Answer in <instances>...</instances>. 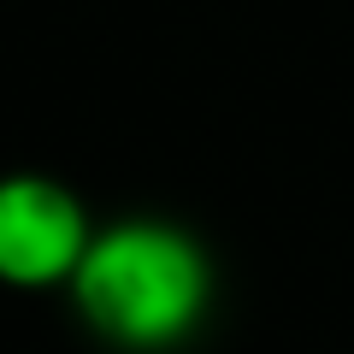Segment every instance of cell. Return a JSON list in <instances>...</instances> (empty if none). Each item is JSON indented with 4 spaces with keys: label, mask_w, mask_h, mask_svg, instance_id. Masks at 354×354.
I'll list each match as a JSON object with an SVG mask.
<instances>
[{
    "label": "cell",
    "mask_w": 354,
    "mask_h": 354,
    "mask_svg": "<svg viewBox=\"0 0 354 354\" xmlns=\"http://www.w3.org/2000/svg\"><path fill=\"white\" fill-rule=\"evenodd\" d=\"M77 301L113 342L160 348L195 325L207 301V260L165 225H124L77 260Z\"/></svg>",
    "instance_id": "obj_1"
},
{
    "label": "cell",
    "mask_w": 354,
    "mask_h": 354,
    "mask_svg": "<svg viewBox=\"0 0 354 354\" xmlns=\"http://www.w3.org/2000/svg\"><path fill=\"white\" fill-rule=\"evenodd\" d=\"M83 260V218L53 183H0V278L48 283Z\"/></svg>",
    "instance_id": "obj_2"
}]
</instances>
